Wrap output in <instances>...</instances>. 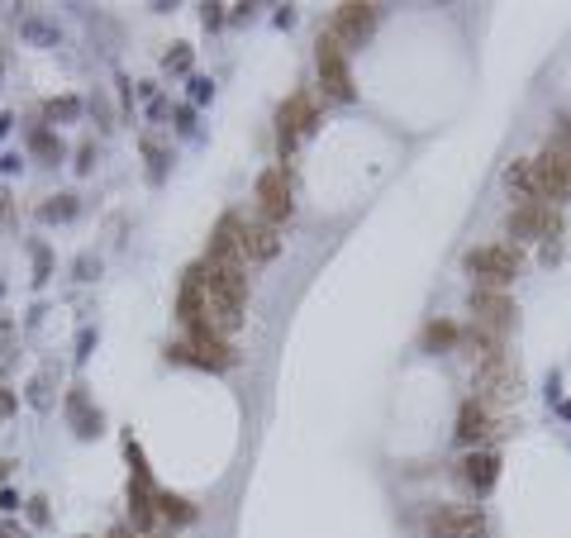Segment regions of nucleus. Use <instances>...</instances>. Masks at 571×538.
I'll return each mask as SVG.
<instances>
[{
	"label": "nucleus",
	"instance_id": "nucleus-1",
	"mask_svg": "<svg viewBox=\"0 0 571 538\" xmlns=\"http://www.w3.org/2000/svg\"><path fill=\"white\" fill-rule=\"evenodd\" d=\"M472 400H481L485 410H500V406H510V400L519 396V367L500 352V358L491 362H481L476 367V381H472Z\"/></svg>",
	"mask_w": 571,
	"mask_h": 538
},
{
	"label": "nucleus",
	"instance_id": "nucleus-2",
	"mask_svg": "<svg viewBox=\"0 0 571 538\" xmlns=\"http://www.w3.org/2000/svg\"><path fill=\"white\" fill-rule=\"evenodd\" d=\"M462 262H467V272L481 281V291H491V286H505L519 272V248L514 243H481Z\"/></svg>",
	"mask_w": 571,
	"mask_h": 538
},
{
	"label": "nucleus",
	"instance_id": "nucleus-3",
	"mask_svg": "<svg viewBox=\"0 0 571 538\" xmlns=\"http://www.w3.org/2000/svg\"><path fill=\"white\" fill-rule=\"evenodd\" d=\"M172 352H177V358L200 362V367H210V372H224V367L239 362V352L229 348V339H224V333H214L205 319H200V324H191V329H186V343L172 348Z\"/></svg>",
	"mask_w": 571,
	"mask_h": 538
},
{
	"label": "nucleus",
	"instance_id": "nucleus-4",
	"mask_svg": "<svg viewBox=\"0 0 571 538\" xmlns=\"http://www.w3.org/2000/svg\"><path fill=\"white\" fill-rule=\"evenodd\" d=\"M314 67H319V87H324V96H329V100H352V72H348L343 43L333 39V33H319Z\"/></svg>",
	"mask_w": 571,
	"mask_h": 538
},
{
	"label": "nucleus",
	"instance_id": "nucleus-5",
	"mask_svg": "<svg viewBox=\"0 0 571 538\" xmlns=\"http://www.w3.org/2000/svg\"><path fill=\"white\" fill-rule=\"evenodd\" d=\"M533 181H539V200H562L571 191V153L566 148H543L539 158H533Z\"/></svg>",
	"mask_w": 571,
	"mask_h": 538
},
{
	"label": "nucleus",
	"instance_id": "nucleus-6",
	"mask_svg": "<svg viewBox=\"0 0 571 538\" xmlns=\"http://www.w3.org/2000/svg\"><path fill=\"white\" fill-rule=\"evenodd\" d=\"M505 229H510V239H543V233L562 229V214L548 200H519V210H510Z\"/></svg>",
	"mask_w": 571,
	"mask_h": 538
},
{
	"label": "nucleus",
	"instance_id": "nucleus-7",
	"mask_svg": "<svg viewBox=\"0 0 571 538\" xmlns=\"http://www.w3.org/2000/svg\"><path fill=\"white\" fill-rule=\"evenodd\" d=\"M258 210L272 229H281L286 220H291L295 200H291V181H286L281 167H267V172L258 177Z\"/></svg>",
	"mask_w": 571,
	"mask_h": 538
},
{
	"label": "nucleus",
	"instance_id": "nucleus-8",
	"mask_svg": "<svg viewBox=\"0 0 571 538\" xmlns=\"http://www.w3.org/2000/svg\"><path fill=\"white\" fill-rule=\"evenodd\" d=\"M514 324V300L495 291H472V329L500 343V333Z\"/></svg>",
	"mask_w": 571,
	"mask_h": 538
},
{
	"label": "nucleus",
	"instance_id": "nucleus-9",
	"mask_svg": "<svg viewBox=\"0 0 571 538\" xmlns=\"http://www.w3.org/2000/svg\"><path fill=\"white\" fill-rule=\"evenodd\" d=\"M429 538H481L485 533V519L481 510H467V506H439L424 519Z\"/></svg>",
	"mask_w": 571,
	"mask_h": 538
},
{
	"label": "nucleus",
	"instance_id": "nucleus-10",
	"mask_svg": "<svg viewBox=\"0 0 571 538\" xmlns=\"http://www.w3.org/2000/svg\"><path fill=\"white\" fill-rule=\"evenodd\" d=\"M214 267H233V272H248V253H243V239H239V214H224L220 229L210 233V258Z\"/></svg>",
	"mask_w": 571,
	"mask_h": 538
},
{
	"label": "nucleus",
	"instance_id": "nucleus-11",
	"mask_svg": "<svg viewBox=\"0 0 571 538\" xmlns=\"http://www.w3.org/2000/svg\"><path fill=\"white\" fill-rule=\"evenodd\" d=\"M310 124H314V96H310V91H295V96L281 105V114H276V129H281V153H291L295 133H305Z\"/></svg>",
	"mask_w": 571,
	"mask_h": 538
},
{
	"label": "nucleus",
	"instance_id": "nucleus-12",
	"mask_svg": "<svg viewBox=\"0 0 571 538\" xmlns=\"http://www.w3.org/2000/svg\"><path fill=\"white\" fill-rule=\"evenodd\" d=\"M372 29H376V5H339L329 24V33L339 43H362Z\"/></svg>",
	"mask_w": 571,
	"mask_h": 538
},
{
	"label": "nucleus",
	"instance_id": "nucleus-13",
	"mask_svg": "<svg viewBox=\"0 0 571 538\" xmlns=\"http://www.w3.org/2000/svg\"><path fill=\"white\" fill-rule=\"evenodd\" d=\"M239 239H243L248 262H267V258L281 253V239H276V229L267 220H239Z\"/></svg>",
	"mask_w": 571,
	"mask_h": 538
},
{
	"label": "nucleus",
	"instance_id": "nucleus-14",
	"mask_svg": "<svg viewBox=\"0 0 571 538\" xmlns=\"http://www.w3.org/2000/svg\"><path fill=\"white\" fill-rule=\"evenodd\" d=\"M485 433H491V410H485L481 400H467L462 415H458V439L476 443V439H485Z\"/></svg>",
	"mask_w": 571,
	"mask_h": 538
},
{
	"label": "nucleus",
	"instance_id": "nucleus-15",
	"mask_svg": "<svg viewBox=\"0 0 571 538\" xmlns=\"http://www.w3.org/2000/svg\"><path fill=\"white\" fill-rule=\"evenodd\" d=\"M462 477H467V486H476V491H491L495 477H500V458L495 452H472V458L462 462Z\"/></svg>",
	"mask_w": 571,
	"mask_h": 538
},
{
	"label": "nucleus",
	"instance_id": "nucleus-16",
	"mask_svg": "<svg viewBox=\"0 0 571 538\" xmlns=\"http://www.w3.org/2000/svg\"><path fill=\"white\" fill-rule=\"evenodd\" d=\"M129 515H133V524H139V529H148L158 519V496L148 491V486H139V481L129 486Z\"/></svg>",
	"mask_w": 571,
	"mask_h": 538
},
{
	"label": "nucleus",
	"instance_id": "nucleus-17",
	"mask_svg": "<svg viewBox=\"0 0 571 538\" xmlns=\"http://www.w3.org/2000/svg\"><path fill=\"white\" fill-rule=\"evenodd\" d=\"M67 415L77 419V433H86V439H91V433H100V415L86 410V396H81V391L67 396Z\"/></svg>",
	"mask_w": 571,
	"mask_h": 538
},
{
	"label": "nucleus",
	"instance_id": "nucleus-18",
	"mask_svg": "<svg viewBox=\"0 0 571 538\" xmlns=\"http://www.w3.org/2000/svg\"><path fill=\"white\" fill-rule=\"evenodd\" d=\"M158 510H162L167 519H177V524H186V519H195V510H191L181 496H158Z\"/></svg>",
	"mask_w": 571,
	"mask_h": 538
},
{
	"label": "nucleus",
	"instance_id": "nucleus-19",
	"mask_svg": "<svg viewBox=\"0 0 571 538\" xmlns=\"http://www.w3.org/2000/svg\"><path fill=\"white\" fill-rule=\"evenodd\" d=\"M424 343L429 348H452V343H458V329H452V324H429Z\"/></svg>",
	"mask_w": 571,
	"mask_h": 538
},
{
	"label": "nucleus",
	"instance_id": "nucleus-20",
	"mask_svg": "<svg viewBox=\"0 0 571 538\" xmlns=\"http://www.w3.org/2000/svg\"><path fill=\"white\" fill-rule=\"evenodd\" d=\"M77 100L72 96H67V100H48V120H77Z\"/></svg>",
	"mask_w": 571,
	"mask_h": 538
},
{
	"label": "nucleus",
	"instance_id": "nucleus-21",
	"mask_svg": "<svg viewBox=\"0 0 571 538\" xmlns=\"http://www.w3.org/2000/svg\"><path fill=\"white\" fill-rule=\"evenodd\" d=\"M72 210H77V205H72V196H58L53 205H43V220H67Z\"/></svg>",
	"mask_w": 571,
	"mask_h": 538
},
{
	"label": "nucleus",
	"instance_id": "nucleus-22",
	"mask_svg": "<svg viewBox=\"0 0 571 538\" xmlns=\"http://www.w3.org/2000/svg\"><path fill=\"white\" fill-rule=\"evenodd\" d=\"M33 148H39L43 158H62V143L53 139V133H33Z\"/></svg>",
	"mask_w": 571,
	"mask_h": 538
},
{
	"label": "nucleus",
	"instance_id": "nucleus-23",
	"mask_svg": "<svg viewBox=\"0 0 571 538\" xmlns=\"http://www.w3.org/2000/svg\"><path fill=\"white\" fill-rule=\"evenodd\" d=\"M5 415H14V391H5V386H0V419Z\"/></svg>",
	"mask_w": 571,
	"mask_h": 538
},
{
	"label": "nucleus",
	"instance_id": "nucleus-24",
	"mask_svg": "<svg viewBox=\"0 0 571 538\" xmlns=\"http://www.w3.org/2000/svg\"><path fill=\"white\" fill-rule=\"evenodd\" d=\"M5 472H10V462H0V481H5Z\"/></svg>",
	"mask_w": 571,
	"mask_h": 538
}]
</instances>
